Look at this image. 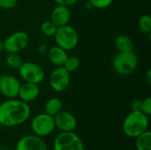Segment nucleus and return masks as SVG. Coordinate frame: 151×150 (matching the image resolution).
Masks as SVG:
<instances>
[{
    "label": "nucleus",
    "instance_id": "nucleus-1",
    "mask_svg": "<svg viewBox=\"0 0 151 150\" xmlns=\"http://www.w3.org/2000/svg\"><path fill=\"white\" fill-rule=\"evenodd\" d=\"M30 114L28 103L16 98L8 99L0 104V125L6 127L20 126L29 118Z\"/></svg>",
    "mask_w": 151,
    "mask_h": 150
},
{
    "label": "nucleus",
    "instance_id": "nucleus-2",
    "mask_svg": "<svg viewBox=\"0 0 151 150\" xmlns=\"http://www.w3.org/2000/svg\"><path fill=\"white\" fill-rule=\"evenodd\" d=\"M149 124V116L141 111H132L125 118L122 128L127 136L135 139L148 130Z\"/></svg>",
    "mask_w": 151,
    "mask_h": 150
},
{
    "label": "nucleus",
    "instance_id": "nucleus-3",
    "mask_svg": "<svg viewBox=\"0 0 151 150\" xmlns=\"http://www.w3.org/2000/svg\"><path fill=\"white\" fill-rule=\"evenodd\" d=\"M138 63L139 58L134 51L118 52L112 59V68L116 73L127 76L135 72Z\"/></svg>",
    "mask_w": 151,
    "mask_h": 150
},
{
    "label": "nucleus",
    "instance_id": "nucleus-4",
    "mask_svg": "<svg viewBox=\"0 0 151 150\" xmlns=\"http://www.w3.org/2000/svg\"><path fill=\"white\" fill-rule=\"evenodd\" d=\"M53 37L56 45L66 51L73 50L78 45L80 39L78 31L69 24L58 27Z\"/></svg>",
    "mask_w": 151,
    "mask_h": 150
},
{
    "label": "nucleus",
    "instance_id": "nucleus-5",
    "mask_svg": "<svg viewBox=\"0 0 151 150\" xmlns=\"http://www.w3.org/2000/svg\"><path fill=\"white\" fill-rule=\"evenodd\" d=\"M53 150H85L82 140L73 132H61L54 140Z\"/></svg>",
    "mask_w": 151,
    "mask_h": 150
},
{
    "label": "nucleus",
    "instance_id": "nucleus-6",
    "mask_svg": "<svg viewBox=\"0 0 151 150\" xmlns=\"http://www.w3.org/2000/svg\"><path fill=\"white\" fill-rule=\"evenodd\" d=\"M20 78L24 82H29L39 85L45 78V72L41 65L34 62H23L19 69Z\"/></svg>",
    "mask_w": 151,
    "mask_h": 150
},
{
    "label": "nucleus",
    "instance_id": "nucleus-7",
    "mask_svg": "<svg viewBox=\"0 0 151 150\" xmlns=\"http://www.w3.org/2000/svg\"><path fill=\"white\" fill-rule=\"evenodd\" d=\"M55 128L54 118L45 112L37 114L31 121V129L39 137H46L51 134Z\"/></svg>",
    "mask_w": 151,
    "mask_h": 150
},
{
    "label": "nucleus",
    "instance_id": "nucleus-8",
    "mask_svg": "<svg viewBox=\"0 0 151 150\" xmlns=\"http://www.w3.org/2000/svg\"><path fill=\"white\" fill-rule=\"evenodd\" d=\"M4 43V50L7 53H19L29 43V36L24 31H17L8 35Z\"/></svg>",
    "mask_w": 151,
    "mask_h": 150
},
{
    "label": "nucleus",
    "instance_id": "nucleus-9",
    "mask_svg": "<svg viewBox=\"0 0 151 150\" xmlns=\"http://www.w3.org/2000/svg\"><path fill=\"white\" fill-rule=\"evenodd\" d=\"M70 72L63 66H57L50 74L49 83L50 88L58 93L65 91L70 86Z\"/></svg>",
    "mask_w": 151,
    "mask_h": 150
},
{
    "label": "nucleus",
    "instance_id": "nucleus-10",
    "mask_svg": "<svg viewBox=\"0 0 151 150\" xmlns=\"http://www.w3.org/2000/svg\"><path fill=\"white\" fill-rule=\"evenodd\" d=\"M20 84L15 76L3 74L0 76V94L7 99L17 98Z\"/></svg>",
    "mask_w": 151,
    "mask_h": 150
},
{
    "label": "nucleus",
    "instance_id": "nucleus-11",
    "mask_svg": "<svg viewBox=\"0 0 151 150\" xmlns=\"http://www.w3.org/2000/svg\"><path fill=\"white\" fill-rule=\"evenodd\" d=\"M53 118L55 126L61 132H73L77 127V119L69 111H61Z\"/></svg>",
    "mask_w": 151,
    "mask_h": 150
},
{
    "label": "nucleus",
    "instance_id": "nucleus-12",
    "mask_svg": "<svg viewBox=\"0 0 151 150\" xmlns=\"http://www.w3.org/2000/svg\"><path fill=\"white\" fill-rule=\"evenodd\" d=\"M15 150H48L46 142L35 134L26 135L19 140Z\"/></svg>",
    "mask_w": 151,
    "mask_h": 150
},
{
    "label": "nucleus",
    "instance_id": "nucleus-13",
    "mask_svg": "<svg viewBox=\"0 0 151 150\" xmlns=\"http://www.w3.org/2000/svg\"><path fill=\"white\" fill-rule=\"evenodd\" d=\"M71 19V11L69 7L57 4L51 11L50 20L58 27L65 26L69 23Z\"/></svg>",
    "mask_w": 151,
    "mask_h": 150
},
{
    "label": "nucleus",
    "instance_id": "nucleus-14",
    "mask_svg": "<svg viewBox=\"0 0 151 150\" xmlns=\"http://www.w3.org/2000/svg\"><path fill=\"white\" fill-rule=\"evenodd\" d=\"M40 95V88L37 84L24 82L20 84L18 97L19 100L29 103L35 101Z\"/></svg>",
    "mask_w": 151,
    "mask_h": 150
},
{
    "label": "nucleus",
    "instance_id": "nucleus-15",
    "mask_svg": "<svg viewBox=\"0 0 151 150\" xmlns=\"http://www.w3.org/2000/svg\"><path fill=\"white\" fill-rule=\"evenodd\" d=\"M48 57H49V60L50 61V63L52 65H54L56 67L63 66L68 57V54H67L66 50H65L64 49L56 45V46L51 47L49 50Z\"/></svg>",
    "mask_w": 151,
    "mask_h": 150
},
{
    "label": "nucleus",
    "instance_id": "nucleus-16",
    "mask_svg": "<svg viewBox=\"0 0 151 150\" xmlns=\"http://www.w3.org/2000/svg\"><path fill=\"white\" fill-rule=\"evenodd\" d=\"M115 47L119 52H128L134 51V44L128 35L119 34L115 39Z\"/></svg>",
    "mask_w": 151,
    "mask_h": 150
},
{
    "label": "nucleus",
    "instance_id": "nucleus-17",
    "mask_svg": "<svg viewBox=\"0 0 151 150\" xmlns=\"http://www.w3.org/2000/svg\"><path fill=\"white\" fill-rule=\"evenodd\" d=\"M62 109H63L62 101L58 97H51L48 99L44 104L45 113L52 117L56 116L58 112H60Z\"/></svg>",
    "mask_w": 151,
    "mask_h": 150
},
{
    "label": "nucleus",
    "instance_id": "nucleus-18",
    "mask_svg": "<svg viewBox=\"0 0 151 150\" xmlns=\"http://www.w3.org/2000/svg\"><path fill=\"white\" fill-rule=\"evenodd\" d=\"M135 146L137 150H151V132L147 130L143 133L137 136Z\"/></svg>",
    "mask_w": 151,
    "mask_h": 150
},
{
    "label": "nucleus",
    "instance_id": "nucleus-19",
    "mask_svg": "<svg viewBox=\"0 0 151 150\" xmlns=\"http://www.w3.org/2000/svg\"><path fill=\"white\" fill-rule=\"evenodd\" d=\"M23 62L24 61L19 53H8L5 57L6 65L13 70H19Z\"/></svg>",
    "mask_w": 151,
    "mask_h": 150
},
{
    "label": "nucleus",
    "instance_id": "nucleus-20",
    "mask_svg": "<svg viewBox=\"0 0 151 150\" xmlns=\"http://www.w3.org/2000/svg\"><path fill=\"white\" fill-rule=\"evenodd\" d=\"M40 29L43 35L48 37H53L58 29V27L50 19V20L43 21L40 27Z\"/></svg>",
    "mask_w": 151,
    "mask_h": 150
},
{
    "label": "nucleus",
    "instance_id": "nucleus-21",
    "mask_svg": "<svg viewBox=\"0 0 151 150\" xmlns=\"http://www.w3.org/2000/svg\"><path fill=\"white\" fill-rule=\"evenodd\" d=\"M138 26L143 34H150L151 33V17L149 14H143L139 18Z\"/></svg>",
    "mask_w": 151,
    "mask_h": 150
},
{
    "label": "nucleus",
    "instance_id": "nucleus-22",
    "mask_svg": "<svg viewBox=\"0 0 151 150\" xmlns=\"http://www.w3.org/2000/svg\"><path fill=\"white\" fill-rule=\"evenodd\" d=\"M80 64H81V61H80L78 57H76V56H68V57H67L65 63L64 64L63 67L71 73V72H75L79 68Z\"/></svg>",
    "mask_w": 151,
    "mask_h": 150
},
{
    "label": "nucleus",
    "instance_id": "nucleus-23",
    "mask_svg": "<svg viewBox=\"0 0 151 150\" xmlns=\"http://www.w3.org/2000/svg\"><path fill=\"white\" fill-rule=\"evenodd\" d=\"M114 0H89V4L92 7L102 10L106 9L112 4Z\"/></svg>",
    "mask_w": 151,
    "mask_h": 150
},
{
    "label": "nucleus",
    "instance_id": "nucleus-24",
    "mask_svg": "<svg viewBox=\"0 0 151 150\" xmlns=\"http://www.w3.org/2000/svg\"><path fill=\"white\" fill-rule=\"evenodd\" d=\"M141 111L143 112L144 114H146L147 116H150L151 115V97L148 96L146 98H144L143 100H142V103H141Z\"/></svg>",
    "mask_w": 151,
    "mask_h": 150
},
{
    "label": "nucleus",
    "instance_id": "nucleus-25",
    "mask_svg": "<svg viewBox=\"0 0 151 150\" xmlns=\"http://www.w3.org/2000/svg\"><path fill=\"white\" fill-rule=\"evenodd\" d=\"M18 4V0H0V8L4 10H12Z\"/></svg>",
    "mask_w": 151,
    "mask_h": 150
},
{
    "label": "nucleus",
    "instance_id": "nucleus-26",
    "mask_svg": "<svg viewBox=\"0 0 151 150\" xmlns=\"http://www.w3.org/2000/svg\"><path fill=\"white\" fill-rule=\"evenodd\" d=\"M57 4L59 5H64V6H72L74 5L75 4H77L80 0H53Z\"/></svg>",
    "mask_w": 151,
    "mask_h": 150
},
{
    "label": "nucleus",
    "instance_id": "nucleus-27",
    "mask_svg": "<svg viewBox=\"0 0 151 150\" xmlns=\"http://www.w3.org/2000/svg\"><path fill=\"white\" fill-rule=\"evenodd\" d=\"M141 103H142V100H140V99H136V100L133 101V103L131 104L132 111H141Z\"/></svg>",
    "mask_w": 151,
    "mask_h": 150
},
{
    "label": "nucleus",
    "instance_id": "nucleus-28",
    "mask_svg": "<svg viewBox=\"0 0 151 150\" xmlns=\"http://www.w3.org/2000/svg\"><path fill=\"white\" fill-rule=\"evenodd\" d=\"M145 80L147 82V84L149 86L151 85V70L149 69L147 72H146V74H145Z\"/></svg>",
    "mask_w": 151,
    "mask_h": 150
},
{
    "label": "nucleus",
    "instance_id": "nucleus-29",
    "mask_svg": "<svg viewBox=\"0 0 151 150\" xmlns=\"http://www.w3.org/2000/svg\"><path fill=\"white\" fill-rule=\"evenodd\" d=\"M4 50V43H3V41L0 40V52H2Z\"/></svg>",
    "mask_w": 151,
    "mask_h": 150
}]
</instances>
